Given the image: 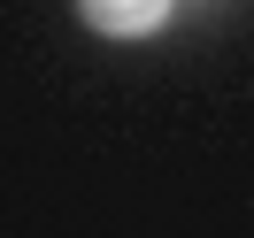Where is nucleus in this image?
Wrapping results in <instances>:
<instances>
[{
    "instance_id": "1",
    "label": "nucleus",
    "mask_w": 254,
    "mask_h": 238,
    "mask_svg": "<svg viewBox=\"0 0 254 238\" xmlns=\"http://www.w3.org/2000/svg\"><path fill=\"white\" fill-rule=\"evenodd\" d=\"M177 8L185 0H77V23L100 39H154V31H170Z\"/></svg>"
}]
</instances>
